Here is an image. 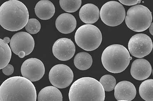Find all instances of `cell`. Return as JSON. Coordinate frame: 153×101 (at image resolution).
<instances>
[{"label":"cell","mask_w":153,"mask_h":101,"mask_svg":"<svg viewBox=\"0 0 153 101\" xmlns=\"http://www.w3.org/2000/svg\"><path fill=\"white\" fill-rule=\"evenodd\" d=\"M35 86L24 77L13 76L7 79L0 86V101L36 100Z\"/></svg>","instance_id":"1"},{"label":"cell","mask_w":153,"mask_h":101,"mask_svg":"<svg viewBox=\"0 0 153 101\" xmlns=\"http://www.w3.org/2000/svg\"><path fill=\"white\" fill-rule=\"evenodd\" d=\"M29 12L26 6L18 0H10L0 7V25L10 31H17L27 24Z\"/></svg>","instance_id":"2"},{"label":"cell","mask_w":153,"mask_h":101,"mask_svg":"<svg viewBox=\"0 0 153 101\" xmlns=\"http://www.w3.org/2000/svg\"><path fill=\"white\" fill-rule=\"evenodd\" d=\"M105 92L101 83L91 77H82L77 80L70 87L69 93L70 101H104Z\"/></svg>","instance_id":"3"},{"label":"cell","mask_w":153,"mask_h":101,"mask_svg":"<svg viewBox=\"0 0 153 101\" xmlns=\"http://www.w3.org/2000/svg\"><path fill=\"white\" fill-rule=\"evenodd\" d=\"M132 57L123 45L114 44L108 46L102 52L101 61L104 67L112 73H121L129 65Z\"/></svg>","instance_id":"4"},{"label":"cell","mask_w":153,"mask_h":101,"mask_svg":"<svg viewBox=\"0 0 153 101\" xmlns=\"http://www.w3.org/2000/svg\"><path fill=\"white\" fill-rule=\"evenodd\" d=\"M125 22L127 27L136 32H142L149 28L152 21V12L146 7L136 5L127 11Z\"/></svg>","instance_id":"5"},{"label":"cell","mask_w":153,"mask_h":101,"mask_svg":"<svg viewBox=\"0 0 153 101\" xmlns=\"http://www.w3.org/2000/svg\"><path fill=\"white\" fill-rule=\"evenodd\" d=\"M75 41L78 46L82 49L92 51L100 46L102 41V35L97 26L92 24H85L77 30Z\"/></svg>","instance_id":"6"},{"label":"cell","mask_w":153,"mask_h":101,"mask_svg":"<svg viewBox=\"0 0 153 101\" xmlns=\"http://www.w3.org/2000/svg\"><path fill=\"white\" fill-rule=\"evenodd\" d=\"M126 10L121 3L116 1H110L102 7L100 16L105 24L115 27L120 25L124 20Z\"/></svg>","instance_id":"7"},{"label":"cell","mask_w":153,"mask_h":101,"mask_svg":"<svg viewBox=\"0 0 153 101\" xmlns=\"http://www.w3.org/2000/svg\"><path fill=\"white\" fill-rule=\"evenodd\" d=\"M151 39L147 34H135L129 40L128 49L131 54L135 57L141 58L150 54L152 50Z\"/></svg>","instance_id":"8"},{"label":"cell","mask_w":153,"mask_h":101,"mask_svg":"<svg viewBox=\"0 0 153 101\" xmlns=\"http://www.w3.org/2000/svg\"><path fill=\"white\" fill-rule=\"evenodd\" d=\"M49 80L53 86L64 89L70 85L74 79V74L71 69L63 64L54 65L50 70Z\"/></svg>","instance_id":"9"},{"label":"cell","mask_w":153,"mask_h":101,"mask_svg":"<svg viewBox=\"0 0 153 101\" xmlns=\"http://www.w3.org/2000/svg\"><path fill=\"white\" fill-rule=\"evenodd\" d=\"M34 46V39L26 32H21L14 34L10 41L11 50L17 55L21 52H24L26 56L29 55L33 51Z\"/></svg>","instance_id":"10"},{"label":"cell","mask_w":153,"mask_h":101,"mask_svg":"<svg viewBox=\"0 0 153 101\" xmlns=\"http://www.w3.org/2000/svg\"><path fill=\"white\" fill-rule=\"evenodd\" d=\"M23 77L31 82L37 81L41 79L45 73L44 64L40 60L31 58L26 60L21 67Z\"/></svg>","instance_id":"11"},{"label":"cell","mask_w":153,"mask_h":101,"mask_svg":"<svg viewBox=\"0 0 153 101\" xmlns=\"http://www.w3.org/2000/svg\"><path fill=\"white\" fill-rule=\"evenodd\" d=\"M76 47L74 43L70 39L63 38L55 42L52 47L54 56L59 60H69L74 55Z\"/></svg>","instance_id":"12"},{"label":"cell","mask_w":153,"mask_h":101,"mask_svg":"<svg viewBox=\"0 0 153 101\" xmlns=\"http://www.w3.org/2000/svg\"><path fill=\"white\" fill-rule=\"evenodd\" d=\"M152 68L150 63L144 59L135 60L131 64V74L135 79L144 81L150 76Z\"/></svg>","instance_id":"13"},{"label":"cell","mask_w":153,"mask_h":101,"mask_svg":"<svg viewBox=\"0 0 153 101\" xmlns=\"http://www.w3.org/2000/svg\"><path fill=\"white\" fill-rule=\"evenodd\" d=\"M114 96L118 101H130L135 98L137 90L134 84L128 81H122L116 85Z\"/></svg>","instance_id":"14"},{"label":"cell","mask_w":153,"mask_h":101,"mask_svg":"<svg viewBox=\"0 0 153 101\" xmlns=\"http://www.w3.org/2000/svg\"><path fill=\"white\" fill-rule=\"evenodd\" d=\"M75 17L68 13H64L58 16L56 21V26L60 33L70 34L74 31L76 27Z\"/></svg>","instance_id":"15"},{"label":"cell","mask_w":153,"mask_h":101,"mask_svg":"<svg viewBox=\"0 0 153 101\" xmlns=\"http://www.w3.org/2000/svg\"><path fill=\"white\" fill-rule=\"evenodd\" d=\"M79 17L85 24L96 23L100 17V10L94 4L88 3L82 7L79 13Z\"/></svg>","instance_id":"16"},{"label":"cell","mask_w":153,"mask_h":101,"mask_svg":"<svg viewBox=\"0 0 153 101\" xmlns=\"http://www.w3.org/2000/svg\"><path fill=\"white\" fill-rule=\"evenodd\" d=\"M35 12L36 16L42 20L52 18L55 13V8L52 2L48 0H41L36 5Z\"/></svg>","instance_id":"17"},{"label":"cell","mask_w":153,"mask_h":101,"mask_svg":"<svg viewBox=\"0 0 153 101\" xmlns=\"http://www.w3.org/2000/svg\"><path fill=\"white\" fill-rule=\"evenodd\" d=\"M38 101H62L61 91L53 86H48L41 89L39 93Z\"/></svg>","instance_id":"18"},{"label":"cell","mask_w":153,"mask_h":101,"mask_svg":"<svg viewBox=\"0 0 153 101\" xmlns=\"http://www.w3.org/2000/svg\"><path fill=\"white\" fill-rule=\"evenodd\" d=\"M74 62L75 66L78 69L85 70L90 68L92 65V57L87 52H80L76 55Z\"/></svg>","instance_id":"19"},{"label":"cell","mask_w":153,"mask_h":101,"mask_svg":"<svg viewBox=\"0 0 153 101\" xmlns=\"http://www.w3.org/2000/svg\"><path fill=\"white\" fill-rule=\"evenodd\" d=\"M12 57V51L8 44L0 39V70L9 63Z\"/></svg>","instance_id":"20"},{"label":"cell","mask_w":153,"mask_h":101,"mask_svg":"<svg viewBox=\"0 0 153 101\" xmlns=\"http://www.w3.org/2000/svg\"><path fill=\"white\" fill-rule=\"evenodd\" d=\"M153 83L152 79H150L144 81L140 86V95L145 101H153Z\"/></svg>","instance_id":"21"},{"label":"cell","mask_w":153,"mask_h":101,"mask_svg":"<svg viewBox=\"0 0 153 101\" xmlns=\"http://www.w3.org/2000/svg\"><path fill=\"white\" fill-rule=\"evenodd\" d=\"M60 6L65 12L74 13L80 8L82 0H60Z\"/></svg>","instance_id":"22"},{"label":"cell","mask_w":153,"mask_h":101,"mask_svg":"<svg viewBox=\"0 0 153 101\" xmlns=\"http://www.w3.org/2000/svg\"><path fill=\"white\" fill-rule=\"evenodd\" d=\"M100 83L103 86L105 91L109 92L112 91L114 89L117 84V81L112 75L106 74L100 78Z\"/></svg>","instance_id":"23"},{"label":"cell","mask_w":153,"mask_h":101,"mask_svg":"<svg viewBox=\"0 0 153 101\" xmlns=\"http://www.w3.org/2000/svg\"><path fill=\"white\" fill-rule=\"evenodd\" d=\"M25 28L28 33L36 34L39 32L41 25L40 22L36 19H30L25 25Z\"/></svg>","instance_id":"24"},{"label":"cell","mask_w":153,"mask_h":101,"mask_svg":"<svg viewBox=\"0 0 153 101\" xmlns=\"http://www.w3.org/2000/svg\"><path fill=\"white\" fill-rule=\"evenodd\" d=\"M2 71L5 75L10 76L14 73V68L11 64H8L6 66L2 69Z\"/></svg>","instance_id":"25"},{"label":"cell","mask_w":153,"mask_h":101,"mask_svg":"<svg viewBox=\"0 0 153 101\" xmlns=\"http://www.w3.org/2000/svg\"><path fill=\"white\" fill-rule=\"evenodd\" d=\"M123 5L127 6H132L137 5L141 2L142 0H118Z\"/></svg>","instance_id":"26"},{"label":"cell","mask_w":153,"mask_h":101,"mask_svg":"<svg viewBox=\"0 0 153 101\" xmlns=\"http://www.w3.org/2000/svg\"><path fill=\"white\" fill-rule=\"evenodd\" d=\"M18 56L20 58H23L26 55H25V53L24 52H21L19 53Z\"/></svg>","instance_id":"27"},{"label":"cell","mask_w":153,"mask_h":101,"mask_svg":"<svg viewBox=\"0 0 153 101\" xmlns=\"http://www.w3.org/2000/svg\"><path fill=\"white\" fill-rule=\"evenodd\" d=\"M3 40L4 41V42H5V43H7V44L10 43V38L8 37H5L4 38Z\"/></svg>","instance_id":"28"},{"label":"cell","mask_w":153,"mask_h":101,"mask_svg":"<svg viewBox=\"0 0 153 101\" xmlns=\"http://www.w3.org/2000/svg\"><path fill=\"white\" fill-rule=\"evenodd\" d=\"M153 23H152L150 25V26L149 27V32H150V34H152V35H153Z\"/></svg>","instance_id":"29"}]
</instances>
